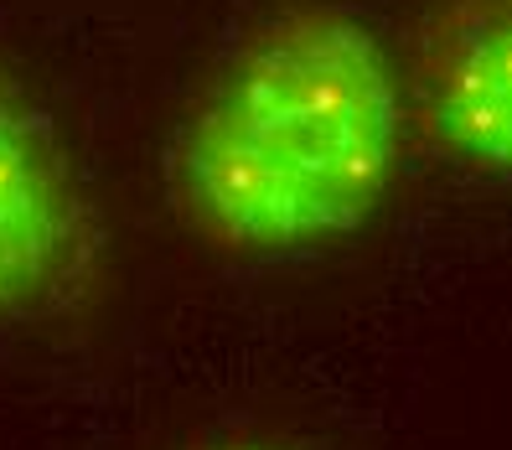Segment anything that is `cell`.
Listing matches in <instances>:
<instances>
[{
	"label": "cell",
	"instance_id": "obj_1",
	"mask_svg": "<svg viewBox=\"0 0 512 450\" xmlns=\"http://www.w3.org/2000/svg\"><path fill=\"white\" fill-rule=\"evenodd\" d=\"M404 68L337 0H285L238 37L166 150V202L202 249L285 259L378 218L404 166Z\"/></svg>",
	"mask_w": 512,
	"mask_h": 450
},
{
	"label": "cell",
	"instance_id": "obj_2",
	"mask_svg": "<svg viewBox=\"0 0 512 450\" xmlns=\"http://www.w3.org/2000/svg\"><path fill=\"white\" fill-rule=\"evenodd\" d=\"M109 290V228L73 150L0 57V332H63Z\"/></svg>",
	"mask_w": 512,
	"mask_h": 450
},
{
	"label": "cell",
	"instance_id": "obj_3",
	"mask_svg": "<svg viewBox=\"0 0 512 450\" xmlns=\"http://www.w3.org/2000/svg\"><path fill=\"white\" fill-rule=\"evenodd\" d=\"M404 99L435 156L512 182V0H435L409 37Z\"/></svg>",
	"mask_w": 512,
	"mask_h": 450
},
{
	"label": "cell",
	"instance_id": "obj_4",
	"mask_svg": "<svg viewBox=\"0 0 512 450\" xmlns=\"http://www.w3.org/2000/svg\"><path fill=\"white\" fill-rule=\"evenodd\" d=\"M176 450H290V445H275V440H254V435H202V440H187Z\"/></svg>",
	"mask_w": 512,
	"mask_h": 450
}]
</instances>
